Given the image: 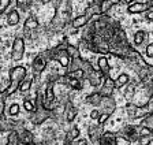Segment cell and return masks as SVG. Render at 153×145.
<instances>
[{"mask_svg":"<svg viewBox=\"0 0 153 145\" xmlns=\"http://www.w3.org/2000/svg\"><path fill=\"white\" fill-rule=\"evenodd\" d=\"M55 6V15L52 18L49 28L52 32H62L71 21V3L70 0H52Z\"/></svg>","mask_w":153,"mask_h":145,"instance_id":"cell-1","label":"cell"},{"mask_svg":"<svg viewBox=\"0 0 153 145\" xmlns=\"http://www.w3.org/2000/svg\"><path fill=\"white\" fill-rule=\"evenodd\" d=\"M25 56V39L18 36L14 39L13 47H11V59L14 62H19L22 60Z\"/></svg>","mask_w":153,"mask_h":145,"instance_id":"cell-5","label":"cell"},{"mask_svg":"<svg viewBox=\"0 0 153 145\" xmlns=\"http://www.w3.org/2000/svg\"><path fill=\"white\" fill-rule=\"evenodd\" d=\"M104 78L105 77L102 75L101 71H100L99 68H94V67L85 74V80H88V82L90 84V86H93V88H99L100 85L102 84Z\"/></svg>","mask_w":153,"mask_h":145,"instance_id":"cell-10","label":"cell"},{"mask_svg":"<svg viewBox=\"0 0 153 145\" xmlns=\"http://www.w3.org/2000/svg\"><path fill=\"white\" fill-rule=\"evenodd\" d=\"M97 68L101 71L104 77L109 75V70H111V66H109V62H108V59H107V56H105V55L100 56V58L97 59Z\"/></svg>","mask_w":153,"mask_h":145,"instance_id":"cell-20","label":"cell"},{"mask_svg":"<svg viewBox=\"0 0 153 145\" xmlns=\"http://www.w3.org/2000/svg\"><path fill=\"white\" fill-rule=\"evenodd\" d=\"M115 80H112L109 75H107V77L104 78V81H102V84L100 85V89H99V93L101 94V96H112L115 92Z\"/></svg>","mask_w":153,"mask_h":145,"instance_id":"cell-12","label":"cell"},{"mask_svg":"<svg viewBox=\"0 0 153 145\" xmlns=\"http://www.w3.org/2000/svg\"><path fill=\"white\" fill-rule=\"evenodd\" d=\"M148 39V33L145 32V30H138V32H135V34H134V44L137 45H142L143 42L146 41Z\"/></svg>","mask_w":153,"mask_h":145,"instance_id":"cell-27","label":"cell"},{"mask_svg":"<svg viewBox=\"0 0 153 145\" xmlns=\"http://www.w3.org/2000/svg\"><path fill=\"white\" fill-rule=\"evenodd\" d=\"M145 111H146V114H153V94H150L149 97H148L146 100V104H145Z\"/></svg>","mask_w":153,"mask_h":145,"instance_id":"cell-35","label":"cell"},{"mask_svg":"<svg viewBox=\"0 0 153 145\" xmlns=\"http://www.w3.org/2000/svg\"><path fill=\"white\" fill-rule=\"evenodd\" d=\"M23 108L27 112H33L34 111V100H25L23 101Z\"/></svg>","mask_w":153,"mask_h":145,"instance_id":"cell-36","label":"cell"},{"mask_svg":"<svg viewBox=\"0 0 153 145\" xmlns=\"http://www.w3.org/2000/svg\"><path fill=\"white\" fill-rule=\"evenodd\" d=\"M135 90H137L135 84H130V82H128V84L126 85V89H124V99L127 101H131L134 94H135Z\"/></svg>","mask_w":153,"mask_h":145,"instance_id":"cell-28","label":"cell"},{"mask_svg":"<svg viewBox=\"0 0 153 145\" xmlns=\"http://www.w3.org/2000/svg\"><path fill=\"white\" fill-rule=\"evenodd\" d=\"M73 145H88V140L86 138H78L76 141L73 142Z\"/></svg>","mask_w":153,"mask_h":145,"instance_id":"cell-42","label":"cell"},{"mask_svg":"<svg viewBox=\"0 0 153 145\" xmlns=\"http://www.w3.org/2000/svg\"><path fill=\"white\" fill-rule=\"evenodd\" d=\"M102 126L101 125H90L88 127V137L92 145H100V137L102 134Z\"/></svg>","mask_w":153,"mask_h":145,"instance_id":"cell-11","label":"cell"},{"mask_svg":"<svg viewBox=\"0 0 153 145\" xmlns=\"http://www.w3.org/2000/svg\"><path fill=\"white\" fill-rule=\"evenodd\" d=\"M145 18H146V21H149V22H153V6L149 7V8L145 11Z\"/></svg>","mask_w":153,"mask_h":145,"instance_id":"cell-39","label":"cell"},{"mask_svg":"<svg viewBox=\"0 0 153 145\" xmlns=\"http://www.w3.org/2000/svg\"><path fill=\"white\" fill-rule=\"evenodd\" d=\"M97 108H99L100 112L108 114V115L111 116L112 114L116 111V101H115V99L112 96H102V99Z\"/></svg>","mask_w":153,"mask_h":145,"instance_id":"cell-7","label":"cell"},{"mask_svg":"<svg viewBox=\"0 0 153 145\" xmlns=\"http://www.w3.org/2000/svg\"><path fill=\"white\" fill-rule=\"evenodd\" d=\"M11 0H0V15L3 13H6V10H8Z\"/></svg>","mask_w":153,"mask_h":145,"instance_id":"cell-37","label":"cell"},{"mask_svg":"<svg viewBox=\"0 0 153 145\" xmlns=\"http://www.w3.org/2000/svg\"><path fill=\"white\" fill-rule=\"evenodd\" d=\"M76 115H78V108L73 104V101H67L64 106V122L67 123H73L75 120Z\"/></svg>","mask_w":153,"mask_h":145,"instance_id":"cell-14","label":"cell"},{"mask_svg":"<svg viewBox=\"0 0 153 145\" xmlns=\"http://www.w3.org/2000/svg\"><path fill=\"white\" fill-rule=\"evenodd\" d=\"M26 75H27V71H26V68L23 66H15V67H13L10 70V73H8L10 82H8V86L4 89L7 96L15 93L16 90H18L19 85H21V82L26 78Z\"/></svg>","mask_w":153,"mask_h":145,"instance_id":"cell-2","label":"cell"},{"mask_svg":"<svg viewBox=\"0 0 153 145\" xmlns=\"http://www.w3.org/2000/svg\"><path fill=\"white\" fill-rule=\"evenodd\" d=\"M32 82H33V80H26V78H25V80L21 82L18 90H19V92H22V93H25V92H29V90L32 89Z\"/></svg>","mask_w":153,"mask_h":145,"instance_id":"cell-32","label":"cell"},{"mask_svg":"<svg viewBox=\"0 0 153 145\" xmlns=\"http://www.w3.org/2000/svg\"><path fill=\"white\" fill-rule=\"evenodd\" d=\"M16 7L22 11H27L33 6V0H15Z\"/></svg>","mask_w":153,"mask_h":145,"instance_id":"cell-30","label":"cell"},{"mask_svg":"<svg viewBox=\"0 0 153 145\" xmlns=\"http://www.w3.org/2000/svg\"><path fill=\"white\" fill-rule=\"evenodd\" d=\"M146 1H153V0H146Z\"/></svg>","mask_w":153,"mask_h":145,"instance_id":"cell-46","label":"cell"},{"mask_svg":"<svg viewBox=\"0 0 153 145\" xmlns=\"http://www.w3.org/2000/svg\"><path fill=\"white\" fill-rule=\"evenodd\" d=\"M126 145H130V144H126Z\"/></svg>","mask_w":153,"mask_h":145,"instance_id":"cell-47","label":"cell"},{"mask_svg":"<svg viewBox=\"0 0 153 145\" xmlns=\"http://www.w3.org/2000/svg\"><path fill=\"white\" fill-rule=\"evenodd\" d=\"M122 1H124V3H127V4H131L134 0H122Z\"/></svg>","mask_w":153,"mask_h":145,"instance_id":"cell-44","label":"cell"},{"mask_svg":"<svg viewBox=\"0 0 153 145\" xmlns=\"http://www.w3.org/2000/svg\"><path fill=\"white\" fill-rule=\"evenodd\" d=\"M153 141V137L152 134H146V135H140L137 140L138 145H150Z\"/></svg>","mask_w":153,"mask_h":145,"instance_id":"cell-33","label":"cell"},{"mask_svg":"<svg viewBox=\"0 0 153 145\" xmlns=\"http://www.w3.org/2000/svg\"><path fill=\"white\" fill-rule=\"evenodd\" d=\"M108 119H109V115L108 114H100V116H99V119H97V123H99V125H105V123L108 122Z\"/></svg>","mask_w":153,"mask_h":145,"instance_id":"cell-38","label":"cell"},{"mask_svg":"<svg viewBox=\"0 0 153 145\" xmlns=\"http://www.w3.org/2000/svg\"><path fill=\"white\" fill-rule=\"evenodd\" d=\"M100 111H99V108H94V110L92 111V112H90V118H92L93 120H97L99 119V116H100Z\"/></svg>","mask_w":153,"mask_h":145,"instance_id":"cell-41","label":"cell"},{"mask_svg":"<svg viewBox=\"0 0 153 145\" xmlns=\"http://www.w3.org/2000/svg\"><path fill=\"white\" fill-rule=\"evenodd\" d=\"M122 0H100V10L101 14H107L114 6L119 4Z\"/></svg>","mask_w":153,"mask_h":145,"instance_id":"cell-23","label":"cell"},{"mask_svg":"<svg viewBox=\"0 0 153 145\" xmlns=\"http://www.w3.org/2000/svg\"><path fill=\"white\" fill-rule=\"evenodd\" d=\"M130 82V75L126 74V73H122L118 75V78L115 80V88L116 89H120V88L126 86V85Z\"/></svg>","mask_w":153,"mask_h":145,"instance_id":"cell-24","label":"cell"},{"mask_svg":"<svg viewBox=\"0 0 153 145\" xmlns=\"http://www.w3.org/2000/svg\"><path fill=\"white\" fill-rule=\"evenodd\" d=\"M21 21V15L16 8H11L8 14H7V25L8 26H16Z\"/></svg>","mask_w":153,"mask_h":145,"instance_id":"cell-21","label":"cell"},{"mask_svg":"<svg viewBox=\"0 0 153 145\" xmlns=\"http://www.w3.org/2000/svg\"><path fill=\"white\" fill-rule=\"evenodd\" d=\"M152 6H153V1H152Z\"/></svg>","mask_w":153,"mask_h":145,"instance_id":"cell-48","label":"cell"},{"mask_svg":"<svg viewBox=\"0 0 153 145\" xmlns=\"http://www.w3.org/2000/svg\"><path fill=\"white\" fill-rule=\"evenodd\" d=\"M7 93L6 90H1L0 92V118L4 116V112H6V100H7Z\"/></svg>","mask_w":153,"mask_h":145,"instance_id":"cell-31","label":"cell"},{"mask_svg":"<svg viewBox=\"0 0 153 145\" xmlns=\"http://www.w3.org/2000/svg\"><path fill=\"white\" fill-rule=\"evenodd\" d=\"M145 54H146V56H149V58H153V42H150V44L146 45Z\"/></svg>","mask_w":153,"mask_h":145,"instance_id":"cell-40","label":"cell"},{"mask_svg":"<svg viewBox=\"0 0 153 145\" xmlns=\"http://www.w3.org/2000/svg\"><path fill=\"white\" fill-rule=\"evenodd\" d=\"M126 112H127V116L130 119H142L143 116L146 115V111H145V107L137 106V104L128 101L126 104Z\"/></svg>","mask_w":153,"mask_h":145,"instance_id":"cell-9","label":"cell"},{"mask_svg":"<svg viewBox=\"0 0 153 145\" xmlns=\"http://www.w3.org/2000/svg\"><path fill=\"white\" fill-rule=\"evenodd\" d=\"M51 111H48L44 108V104H36L34 106V111L30 112V118L29 120L33 123L34 126H41L44 125V122L51 119Z\"/></svg>","mask_w":153,"mask_h":145,"instance_id":"cell-3","label":"cell"},{"mask_svg":"<svg viewBox=\"0 0 153 145\" xmlns=\"http://www.w3.org/2000/svg\"><path fill=\"white\" fill-rule=\"evenodd\" d=\"M71 28L73 29H81V28H85L88 23L90 22V18L86 14H82V15H76L75 18H71Z\"/></svg>","mask_w":153,"mask_h":145,"instance_id":"cell-16","label":"cell"},{"mask_svg":"<svg viewBox=\"0 0 153 145\" xmlns=\"http://www.w3.org/2000/svg\"><path fill=\"white\" fill-rule=\"evenodd\" d=\"M52 0H40V3L41 4H48V3H51Z\"/></svg>","mask_w":153,"mask_h":145,"instance_id":"cell-43","label":"cell"},{"mask_svg":"<svg viewBox=\"0 0 153 145\" xmlns=\"http://www.w3.org/2000/svg\"><path fill=\"white\" fill-rule=\"evenodd\" d=\"M118 135H120L122 138L128 142H135L140 137V130H138V126L135 125H126L119 130Z\"/></svg>","mask_w":153,"mask_h":145,"instance_id":"cell-6","label":"cell"},{"mask_svg":"<svg viewBox=\"0 0 153 145\" xmlns=\"http://www.w3.org/2000/svg\"><path fill=\"white\" fill-rule=\"evenodd\" d=\"M63 145H73V142H71V144H68V142H66V141H64V142H63Z\"/></svg>","mask_w":153,"mask_h":145,"instance_id":"cell-45","label":"cell"},{"mask_svg":"<svg viewBox=\"0 0 153 145\" xmlns=\"http://www.w3.org/2000/svg\"><path fill=\"white\" fill-rule=\"evenodd\" d=\"M85 14L92 19L93 16H97L101 14V10H100V0H93L90 1L85 8Z\"/></svg>","mask_w":153,"mask_h":145,"instance_id":"cell-17","label":"cell"},{"mask_svg":"<svg viewBox=\"0 0 153 145\" xmlns=\"http://www.w3.org/2000/svg\"><path fill=\"white\" fill-rule=\"evenodd\" d=\"M38 26H40V23H38L37 16L29 15L23 22V34H25V37L33 39V32H36L38 29Z\"/></svg>","mask_w":153,"mask_h":145,"instance_id":"cell-8","label":"cell"},{"mask_svg":"<svg viewBox=\"0 0 153 145\" xmlns=\"http://www.w3.org/2000/svg\"><path fill=\"white\" fill-rule=\"evenodd\" d=\"M79 134H81L79 127L78 126H71L70 129L66 132V134H64V141L71 144V142L76 141V140L79 138Z\"/></svg>","mask_w":153,"mask_h":145,"instance_id":"cell-19","label":"cell"},{"mask_svg":"<svg viewBox=\"0 0 153 145\" xmlns=\"http://www.w3.org/2000/svg\"><path fill=\"white\" fill-rule=\"evenodd\" d=\"M66 51H67V54H68V56H70L71 59L81 56V54H79V48H78L76 45H74V44H70V42H67V45H66Z\"/></svg>","mask_w":153,"mask_h":145,"instance_id":"cell-29","label":"cell"},{"mask_svg":"<svg viewBox=\"0 0 153 145\" xmlns=\"http://www.w3.org/2000/svg\"><path fill=\"white\" fill-rule=\"evenodd\" d=\"M19 111H21V108H19V104L13 103L11 106L8 107V110H7V115L13 118V116H16V115H18Z\"/></svg>","mask_w":153,"mask_h":145,"instance_id":"cell-34","label":"cell"},{"mask_svg":"<svg viewBox=\"0 0 153 145\" xmlns=\"http://www.w3.org/2000/svg\"><path fill=\"white\" fill-rule=\"evenodd\" d=\"M100 145H118V134L112 132H104L100 137Z\"/></svg>","mask_w":153,"mask_h":145,"instance_id":"cell-18","label":"cell"},{"mask_svg":"<svg viewBox=\"0 0 153 145\" xmlns=\"http://www.w3.org/2000/svg\"><path fill=\"white\" fill-rule=\"evenodd\" d=\"M21 144V141H19V135L18 133L15 132V130H13V132H10L8 135H7L6 138V142H4V145H19Z\"/></svg>","mask_w":153,"mask_h":145,"instance_id":"cell-26","label":"cell"},{"mask_svg":"<svg viewBox=\"0 0 153 145\" xmlns=\"http://www.w3.org/2000/svg\"><path fill=\"white\" fill-rule=\"evenodd\" d=\"M49 62H51L49 49L37 54V55L34 56V59H33V62H32V68H33V71H34V74L36 75L41 74L42 71L47 68V66H48V63H49Z\"/></svg>","mask_w":153,"mask_h":145,"instance_id":"cell-4","label":"cell"},{"mask_svg":"<svg viewBox=\"0 0 153 145\" xmlns=\"http://www.w3.org/2000/svg\"><path fill=\"white\" fill-rule=\"evenodd\" d=\"M101 99H102V96L99 93V90L97 92H93V93H90V94H88V96L85 97V101L88 104H90V106H93V107H99V104H100V101H101Z\"/></svg>","mask_w":153,"mask_h":145,"instance_id":"cell-22","label":"cell"},{"mask_svg":"<svg viewBox=\"0 0 153 145\" xmlns=\"http://www.w3.org/2000/svg\"><path fill=\"white\" fill-rule=\"evenodd\" d=\"M149 7H152V1H133L131 4H128L127 13L128 14H142Z\"/></svg>","mask_w":153,"mask_h":145,"instance_id":"cell-13","label":"cell"},{"mask_svg":"<svg viewBox=\"0 0 153 145\" xmlns=\"http://www.w3.org/2000/svg\"><path fill=\"white\" fill-rule=\"evenodd\" d=\"M64 75H66L67 78H71V80H85V71H83L82 68L67 71Z\"/></svg>","mask_w":153,"mask_h":145,"instance_id":"cell-25","label":"cell"},{"mask_svg":"<svg viewBox=\"0 0 153 145\" xmlns=\"http://www.w3.org/2000/svg\"><path fill=\"white\" fill-rule=\"evenodd\" d=\"M15 126H16V120H13L11 116L0 118V132L10 133V132H13V130H15Z\"/></svg>","mask_w":153,"mask_h":145,"instance_id":"cell-15","label":"cell"}]
</instances>
